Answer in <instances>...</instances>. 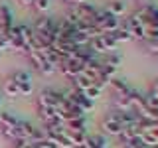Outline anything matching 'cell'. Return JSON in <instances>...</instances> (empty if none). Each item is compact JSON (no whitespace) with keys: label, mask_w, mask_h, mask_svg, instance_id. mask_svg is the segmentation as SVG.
Segmentation results:
<instances>
[{"label":"cell","mask_w":158,"mask_h":148,"mask_svg":"<svg viewBox=\"0 0 158 148\" xmlns=\"http://www.w3.org/2000/svg\"><path fill=\"white\" fill-rule=\"evenodd\" d=\"M0 107H2V101H0Z\"/></svg>","instance_id":"cb8c5ba5"},{"label":"cell","mask_w":158,"mask_h":148,"mask_svg":"<svg viewBox=\"0 0 158 148\" xmlns=\"http://www.w3.org/2000/svg\"><path fill=\"white\" fill-rule=\"evenodd\" d=\"M101 128H103V132L109 136H117V138H121L123 134V130H125V126L121 125V121H118V117L115 115V113H109V115L101 121Z\"/></svg>","instance_id":"8992f818"},{"label":"cell","mask_w":158,"mask_h":148,"mask_svg":"<svg viewBox=\"0 0 158 148\" xmlns=\"http://www.w3.org/2000/svg\"><path fill=\"white\" fill-rule=\"evenodd\" d=\"M105 10H107V12H111L113 16L121 18L123 14H125V2H123V0H111V2H109V6H107Z\"/></svg>","instance_id":"4fadbf2b"},{"label":"cell","mask_w":158,"mask_h":148,"mask_svg":"<svg viewBox=\"0 0 158 148\" xmlns=\"http://www.w3.org/2000/svg\"><path fill=\"white\" fill-rule=\"evenodd\" d=\"M34 32L38 34V36H42L44 39H48L49 43L53 46V39H56V32H57V22L53 18H48V16H44V18H40L36 24H34Z\"/></svg>","instance_id":"277c9868"},{"label":"cell","mask_w":158,"mask_h":148,"mask_svg":"<svg viewBox=\"0 0 158 148\" xmlns=\"http://www.w3.org/2000/svg\"><path fill=\"white\" fill-rule=\"evenodd\" d=\"M71 81H73V89L81 91L83 95H85L87 99H91L93 103H95L97 99L101 97V89H99L87 75H83V73H81V75H77L75 79H71Z\"/></svg>","instance_id":"3957f363"},{"label":"cell","mask_w":158,"mask_h":148,"mask_svg":"<svg viewBox=\"0 0 158 148\" xmlns=\"http://www.w3.org/2000/svg\"><path fill=\"white\" fill-rule=\"evenodd\" d=\"M140 140L150 148H158V130H150V132H142Z\"/></svg>","instance_id":"5bb4252c"},{"label":"cell","mask_w":158,"mask_h":148,"mask_svg":"<svg viewBox=\"0 0 158 148\" xmlns=\"http://www.w3.org/2000/svg\"><path fill=\"white\" fill-rule=\"evenodd\" d=\"M144 46L152 56H158V39H148V42H144Z\"/></svg>","instance_id":"d6986e66"},{"label":"cell","mask_w":158,"mask_h":148,"mask_svg":"<svg viewBox=\"0 0 158 148\" xmlns=\"http://www.w3.org/2000/svg\"><path fill=\"white\" fill-rule=\"evenodd\" d=\"M49 4H52V0H34V8L40 10V12H46Z\"/></svg>","instance_id":"ac0fdd59"},{"label":"cell","mask_w":158,"mask_h":148,"mask_svg":"<svg viewBox=\"0 0 158 148\" xmlns=\"http://www.w3.org/2000/svg\"><path fill=\"white\" fill-rule=\"evenodd\" d=\"M81 148H109V146H107L105 136H101V134L89 136V134H87V138H85V142H83Z\"/></svg>","instance_id":"7c38bea8"},{"label":"cell","mask_w":158,"mask_h":148,"mask_svg":"<svg viewBox=\"0 0 158 148\" xmlns=\"http://www.w3.org/2000/svg\"><path fill=\"white\" fill-rule=\"evenodd\" d=\"M65 2H73V4H81V2H85V0H65Z\"/></svg>","instance_id":"7402d4cb"},{"label":"cell","mask_w":158,"mask_h":148,"mask_svg":"<svg viewBox=\"0 0 158 148\" xmlns=\"http://www.w3.org/2000/svg\"><path fill=\"white\" fill-rule=\"evenodd\" d=\"M63 97H65L69 103H73V105H75L77 109H81L83 113L91 111V109H93V105H95V103H93L91 99H87V97L83 95L81 91H77V89H73V87L69 89L67 93H63Z\"/></svg>","instance_id":"52a82bcc"},{"label":"cell","mask_w":158,"mask_h":148,"mask_svg":"<svg viewBox=\"0 0 158 148\" xmlns=\"http://www.w3.org/2000/svg\"><path fill=\"white\" fill-rule=\"evenodd\" d=\"M63 125H65V128H69V130H85L87 121H85V117H77V118H71V121L63 122Z\"/></svg>","instance_id":"9a60e30c"},{"label":"cell","mask_w":158,"mask_h":148,"mask_svg":"<svg viewBox=\"0 0 158 148\" xmlns=\"http://www.w3.org/2000/svg\"><path fill=\"white\" fill-rule=\"evenodd\" d=\"M26 56H28V59L34 63V67H36L38 71L42 73V75H52V73H56V71H57V69L46 59V56H44L42 51H36V49H34V51H28Z\"/></svg>","instance_id":"5b68a950"},{"label":"cell","mask_w":158,"mask_h":148,"mask_svg":"<svg viewBox=\"0 0 158 148\" xmlns=\"http://www.w3.org/2000/svg\"><path fill=\"white\" fill-rule=\"evenodd\" d=\"M140 2H148V0H140Z\"/></svg>","instance_id":"603a6c76"},{"label":"cell","mask_w":158,"mask_h":148,"mask_svg":"<svg viewBox=\"0 0 158 148\" xmlns=\"http://www.w3.org/2000/svg\"><path fill=\"white\" fill-rule=\"evenodd\" d=\"M16 2H20L22 6H34V0H16Z\"/></svg>","instance_id":"44dd1931"},{"label":"cell","mask_w":158,"mask_h":148,"mask_svg":"<svg viewBox=\"0 0 158 148\" xmlns=\"http://www.w3.org/2000/svg\"><path fill=\"white\" fill-rule=\"evenodd\" d=\"M59 103H61V93L53 91V89H46V91H42L40 97H38L40 109H57Z\"/></svg>","instance_id":"9c48e42d"},{"label":"cell","mask_w":158,"mask_h":148,"mask_svg":"<svg viewBox=\"0 0 158 148\" xmlns=\"http://www.w3.org/2000/svg\"><path fill=\"white\" fill-rule=\"evenodd\" d=\"M20 118H16L12 113L8 111H0V130H8V128H14L18 125Z\"/></svg>","instance_id":"8fae6325"},{"label":"cell","mask_w":158,"mask_h":148,"mask_svg":"<svg viewBox=\"0 0 158 148\" xmlns=\"http://www.w3.org/2000/svg\"><path fill=\"white\" fill-rule=\"evenodd\" d=\"M93 26H95L101 34H111L121 26V22H118L117 16H113V14L107 12V10H97L95 20H93Z\"/></svg>","instance_id":"7a4b0ae2"},{"label":"cell","mask_w":158,"mask_h":148,"mask_svg":"<svg viewBox=\"0 0 158 148\" xmlns=\"http://www.w3.org/2000/svg\"><path fill=\"white\" fill-rule=\"evenodd\" d=\"M6 42H8V49H14V51H24L26 53V47H24V39L20 36L18 26H12L10 32L6 34Z\"/></svg>","instance_id":"30bf717a"},{"label":"cell","mask_w":158,"mask_h":148,"mask_svg":"<svg viewBox=\"0 0 158 148\" xmlns=\"http://www.w3.org/2000/svg\"><path fill=\"white\" fill-rule=\"evenodd\" d=\"M4 49H8V42H6V36L0 34V51H4Z\"/></svg>","instance_id":"ffe728a7"},{"label":"cell","mask_w":158,"mask_h":148,"mask_svg":"<svg viewBox=\"0 0 158 148\" xmlns=\"http://www.w3.org/2000/svg\"><path fill=\"white\" fill-rule=\"evenodd\" d=\"M10 79H12V81L18 85V89H20V97H22V95H32L34 83H32V75H30L28 71H16Z\"/></svg>","instance_id":"ba28073f"},{"label":"cell","mask_w":158,"mask_h":148,"mask_svg":"<svg viewBox=\"0 0 158 148\" xmlns=\"http://www.w3.org/2000/svg\"><path fill=\"white\" fill-rule=\"evenodd\" d=\"M121 146L123 148H150V146H146L140 138H135V140H125V142H121Z\"/></svg>","instance_id":"e0dca14e"},{"label":"cell","mask_w":158,"mask_h":148,"mask_svg":"<svg viewBox=\"0 0 158 148\" xmlns=\"http://www.w3.org/2000/svg\"><path fill=\"white\" fill-rule=\"evenodd\" d=\"M118 43L115 42L113 34H101V36L93 38L89 42V49H91L95 56H107V53H113L117 49Z\"/></svg>","instance_id":"6da1fadb"},{"label":"cell","mask_w":158,"mask_h":148,"mask_svg":"<svg viewBox=\"0 0 158 148\" xmlns=\"http://www.w3.org/2000/svg\"><path fill=\"white\" fill-rule=\"evenodd\" d=\"M4 93H6L8 97H20V89H18V85L10 77L4 81Z\"/></svg>","instance_id":"2e32d148"}]
</instances>
